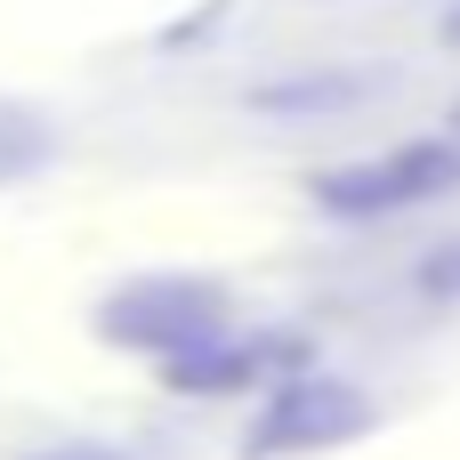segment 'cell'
Instances as JSON below:
<instances>
[{
    "label": "cell",
    "instance_id": "obj_2",
    "mask_svg": "<svg viewBox=\"0 0 460 460\" xmlns=\"http://www.w3.org/2000/svg\"><path fill=\"white\" fill-rule=\"evenodd\" d=\"M460 178L453 146H404L388 162H364V170H332L323 178V202L332 210H396V202H420V194H445Z\"/></svg>",
    "mask_w": 460,
    "mask_h": 460
},
{
    "label": "cell",
    "instance_id": "obj_3",
    "mask_svg": "<svg viewBox=\"0 0 460 460\" xmlns=\"http://www.w3.org/2000/svg\"><path fill=\"white\" fill-rule=\"evenodd\" d=\"M348 429H364V396H348V388H332V380H299L251 445H259V453H291V445H332V437H348Z\"/></svg>",
    "mask_w": 460,
    "mask_h": 460
},
{
    "label": "cell",
    "instance_id": "obj_1",
    "mask_svg": "<svg viewBox=\"0 0 460 460\" xmlns=\"http://www.w3.org/2000/svg\"><path fill=\"white\" fill-rule=\"evenodd\" d=\"M218 291H202V283H137V291H121L113 307H105V332L113 340H129V348H162V356H186V348H202L210 332H218Z\"/></svg>",
    "mask_w": 460,
    "mask_h": 460
},
{
    "label": "cell",
    "instance_id": "obj_4",
    "mask_svg": "<svg viewBox=\"0 0 460 460\" xmlns=\"http://www.w3.org/2000/svg\"><path fill=\"white\" fill-rule=\"evenodd\" d=\"M453 121H460V113H453Z\"/></svg>",
    "mask_w": 460,
    "mask_h": 460
}]
</instances>
